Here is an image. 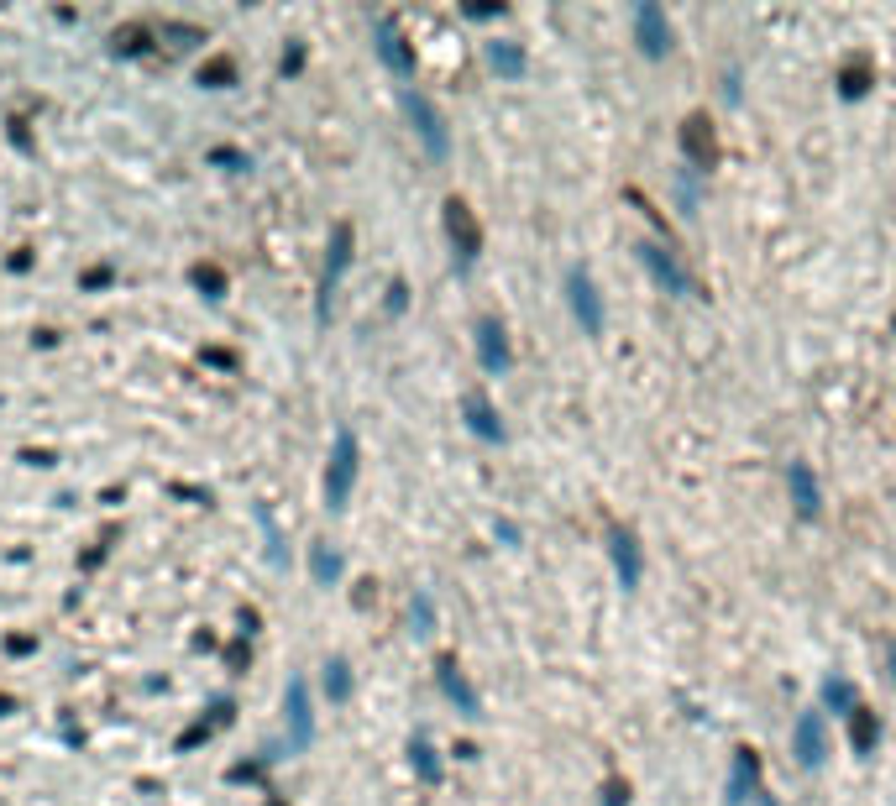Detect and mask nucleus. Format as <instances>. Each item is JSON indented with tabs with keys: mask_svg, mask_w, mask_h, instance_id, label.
<instances>
[{
	"mask_svg": "<svg viewBox=\"0 0 896 806\" xmlns=\"http://www.w3.org/2000/svg\"><path fill=\"white\" fill-rule=\"evenodd\" d=\"M755 796H760V754H755V748H734V765H729L723 802H729V806H750Z\"/></svg>",
	"mask_w": 896,
	"mask_h": 806,
	"instance_id": "1a4fd4ad",
	"label": "nucleus"
},
{
	"mask_svg": "<svg viewBox=\"0 0 896 806\" xmlns=\"http://www.w3.org/2000/svg\"><path fill=\"white\" fill-rule=\"evenodd\" d=\"M603 806H629V785H624L618 775L603 785Z\"/></svg>",
	"mask_w": 896,
	"mask_h": 806,
	"instance_id": "393cba45",
	"label": "nucleus"
},
{
	"mask_svg": "<svg viewBox=\"0 0 896 806\" xmlns=\"http://www.w3.org/2000/svg\"><path fill=\"white\" fill-rule=\"evenodd\" d=\"M634 37H640V53H645V58H666L671 42H677V31H671L666 11H661L655 0H640V5H634Z\"/></svg>",
	"mask_w": 896,
	"mask_h": 806,
	"instance_id": "423d86ee",
	"label": "nucleus"
},
{
	"mask_svg": "<svg viewBox=\"0 0 896 806\" xmlns=\"http://www.w3.org/2000/svg\"><path fill=\"white\" fill-rule=\"evenodd\" d=\"M640 262H645V272L655 278V283H661V288H666V294H671V299H687V294H692V278H687V268H681V262L671 257V252H666V246H661V241H645V246H640Z\"/></svg>",
	"mask_w": 896,
	"mask_h": 806,
	"instance_id": "6e6552de",
	"label": "nucleus"
},
{
	"mask_svg": "<svg viewBox=\"0 0 896 806\" xmlns=\"http://www.w3.org/2000/svg\"><path fill=\"white\" fill-rule=\"evenodd\" d=\"M409 613H414V633H430L435 613H430V598H425V592H420V598H414V607H409Z\"/></svg>",
	"mask_w": 896,
	"mask_h": 806,
	"instance_id": "b1692460",
	"label": "nucleus"
},
{
	"mask_svg": "<svg viewBox=\"0 0 896 806\" xmlns=\"http://www.w3.org/2000/svg\"><path fill=\"white\" fill-rule=\"evenodd\" d=\"M488 63H493L498 79H519V74H525V53H519L514 42H503V37L488 42Z\"/></svg>",
	"mask_w": 896,
	"mask_h": 806,
	"instance_id": "f3484780",
	"label": "nucleus"
},
{
	"mask_svg": "<svg viewBox=\"0 0 896 806\" xmlns=\"http://www.w3.org/2000/svg\"><path fill=\"white\" fill-rule=\"evenodd\" d=\"M865 90H870V63L865 58L844 63V74H838V94H844V100H860Z\"/></svg>",
	"mask_w": 896,
	"mask_h": 806,
	"instance_id": "aec40b11",
	"label": "nucleus"
},
{
	"mask_svg": "<svg viewBox=\"0 0 896 806\" xmlns=\"http://www.w3.org/2000/svg\"><path fill=\"white\" fill-rule=\"evenodd\" d=\"M435 681H440V691L457 702V713H462V717H477V691H472V681L462 676V665H457L451 655L435 660Z\"/></svg>",
	"mask_w": 896,
	"mask_h": 806,
	"instance_id": "f8f14e48",
	"label": "nucleus"
},
{
	"mask_svg": "<svg viewBox=\"0 0 896 806\" xmlns=\"http://www.w3.org/2000/svg\"><path fill=\"white\" fill-rule=\"evenodd\" d=\"M792 748H797V765H807V770H818V765L829 759V733H823V713H803V717H797Z\"/></svg>",
	"mask_w": 896,
	"mask_h": 806,
	"instance_id": "9b49d317",
	"label": "nucleus"
},
{
	"mask_svg": "<svg viewBox=\"0 0 896 806\" xmlns=\"http://www.w3.org/2000/svg\"><path fill=\"white\" fill-rule=\"evenodd\" d=\"M377 53H383V63H388L399 79H409V74H414V53H409V42L399 37V27H394V22H377Z\"/></svg>",
	"mask_w": 896,
	"mask_h": 806,
	"instance_id": "2eb2a0df",
	"label": "nucleus"
},
{
	"mask_svg": "<svg viewBox=\"0 0 896 806\" xmlns=\"http://www.w3.org/2000/svg\"><path fill=\"white\" fill-rule=\"evenodd\" d=\"M681 152H687V163L697 168V173H713L718 168V126H713L708 111H692V116L681 120Z\"/></svg>",
	"mask_w": 896,
	"mask_h": 806,
	"instance_id": "f03ea898",
	"label": "nucleus"
},
{
	"mask_svg": "<svg viewBox=\"0 0 896 806\" xmlns=\"http://www.w3.org/2000/svg\"><path fill=\"white\" fill-rule=\"evenodd\" d=\"M477 361H483V372L488 377H503L509 367H514V351H509V335L498 320H477Z\"/></svg>",
	"mask_w": 896,
	"mask_h": 806,
	"instance_id": "9d476101",
	"label": "nucleus"
},
{
	"mask_svg": "<svg viewBox=\"0 0 896 806\" xmlns=\"http://www.w3.org/2000/svg\"><path fill=\"white\" fill-rule=\"evenodd\" d=\"M325 691H331L336 702H346V691H351V676H346V665H341V660H331V665H325Z\"/></svg>",
	"mask_w": 896,
	"mask_h": 806,
	"instance_id": "5701e85b",
	"label": "nucleus"
},
{
	"mask_svg": "<svg viewBox=\"0 0 896 806\" xmlns=\"http://www.w3.org/2000/svg\"><path fill=\"white\" fill-rule=\"evenodd\" d=\"M608 561L618 571V587L634 592L640 587V571H645V555H640V539L629 524H608Z\"/></svg>",
	"mask_w": 896,
	"mask_h": 806,
	"instance_id": "0eeeda50",
	"label": "nucleus"
},
{
	"mask_svg": "<svg viewBox=\"0 0 896 806\" xmlns=\"http://www.w3.org/2000/svg\"><path fill=\"white\" fill-rule=\"evenodd\" d=\"M786 487H792V508H797L803 518H818V513H823V492H818V477H812L807 461H792V466H786Z\"/></svg>",
	"mask_w": 896,
	"mask_h": 806,
	"instance_id": "ddd939ff",
	"label": "nucleus"
},
{
	"mask_svg": "<svg viewBox=\"0 0 896 806\" xmlns=\"http://www.w3.org/2000/svg\"><path fill=\"white\" fill-rule=\"evenodd\" d=\"M351 482H357V435L351 430H336V450H331V472H325V498L331 508H346L351 498Z\"/></svg>",
	"mask_w": 896,
	"mask_h": 806,
	"instance_id": "7ed1b4c3",
	"label": "nucleus"
},
{
	"mask_svg": "<svg viewBox=\"0 0 896 806\" xmlns=\"http://www.w3.org/2000/svg\"><path fill=\"white\" fill-rule=\"evenodd\" d=\"M446 236L457 252V268H472V257L483 252V231H477V215L466 209V199H446Z\"/></svg>",
	"mask_w": 896,
	"mask_h": 806,
	"instance_id": "39448f33",
	"label": "nucleus"
},
{
	"mask_svg": "<svg viewBox=\"0 0 896 806\" xmlns=\"http://www.w3.org/2000/svg\"><path fill=\"white\" fill-rule=\"evenodd\" d=\"M892 330H896V320H892Z\"/></svg>",
	"mask_w": 896,
	"mask_h": 806,
	"instance_id": "bb28decb",
	"label": "nucleus"
},
{
	"mask_svg": "<svg viewBox=\"0 0 896 806\" xmlns=\"http://www.w3.org/2000/svg\"><path fill=\"white\" fill-rule=\"evenodd\" d=\"M566 304H572L577 325L588 330V335H603V294L592 288L588 268H566Z\"/></svg>",
	"mask_w": 896,
	"mask_h": 806,
	"instance_id": "20e7f679",
	"label": "nucleus"
},
{
	"mask_svg": "<svg viewBox=\"0 0 896 806\" xmlns=\"http://www.w3.org/2000/svg\"><path fill=\"white\" fill-rule=\"evenodd\" d=\"M875 744H881V717L870 707H855L849 713V748L855 754H875Z\"/></svg>",
	"mask_w": 896,
	"mask_h": 806,
	"instance_id": "dca6fc26",
	"label": "nucleus"
},
{
	"mask_svg": "<svg viewBox=\"0 0 896 806\" xmlns=\"http://www.w3.org/2000/svg\"><path fill=\"white\" fill-rule=\"evenodd\" d=\"M309 566H315V581H336V576H341V561L325 550V545H315V550H309Z\"/></svg>",
	"mask_w": 896,
	"mask_h": 806,
	"instance_id": "4be33fe9",
	"label": "nucleus"
},
{
	"mask_svg": "<svg viewBox=\"0 0 896 806\" xmlns=\"http://www.w3.org/2000/svg\"><path fill=\"white\" fill-rule=\"evenodd\" d=\"M399 100H404V116L414 120V131H420L425 152H430L435 163H446V157H451V137H446V120H440V111H435V105H430V100H425L420 90H409V84L399 90Z\"/></svg>",
	"mask_w": 896,
	"mask_h": 806,
	"instance_id": "f257e3e1",
	"label": "nucleus"
},
{
	"mask_svg": "<svg viewBox=\"0 0 896 806\" xmlns=\"http://www.w3.org/2000/svg\"><path fill=\"white\" fill-rule=\"evenodd\" d=\"M288 722H294V744H309V696H305V681L288 686Z\"/></svg>",
	"mask_w": 896,
	"mask_h": 806,
	"instance_id": "a211bd4d",
	"label": "nucleus"
},
{
	"mask_svg": "<svg viewBox=\"0 0 896 806\" xmlns=\"http://www.w3.org/2000/svg\"><path fill=\"white\" fill-rule=\"evenodd\" d=\"M892 681H896V644H892Z\"/></svg>",
	"mask_w": 896,
	"mask_h": 806,
	"instance_id": "a878e982",
	"label": "nucleus"
},
{
	"mask_svg": "<svg viewBox=\"0 0 896 806\" xmlns=\"http://www.w3.org/2000/svg\"><path fill=\"white\" fill-rule=\"evenodd\" d=\"M409 754H414V770H420L425 780H440V759H435V748L425 744V739H414V744H409Z\"/></svg>",
	"mask_w": 896,
	"mask_h": 806,
	"instance_id": "412c9836",
	"label": "nucleus"
},
{
	"mask_svg": "<svg viewBox=\"0 0 896 806\" xmlns=\"http://www.w3.org/2000/svg\"><path fill=\"white\" fill-rule=\"evenodd\" d=\"M823 707H829V713H844V717H849L855 707H860V696H855V686H849L844 676H829V681H823Z\"/></svg>",
	"mask_w": 896,
	"mask_h": 806,
	"instance_id": "6ab92c4d",
	"label": "nucleus"
},
{
	"mask_svg": "<svg viewBox=\"0 0 896 806\" xmlns=\"http://www.w3.org/2000/svg\"><path fill=\"white\" fill-rule=\"evenodd\" d=\"M466 424H472V435H483L488 446H503L509 440V430H503V419H498V409L483 398V393H466Z\"/></svg>",
	"mask_w": 896,
	"mask_h": 806,
	"instance_id": "4468645a",
	"label": "nucleus"
}]
</instances>
